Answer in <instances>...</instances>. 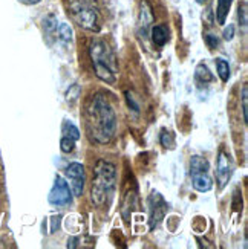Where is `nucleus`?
<instances>
[{"label": "nucleus", "instance_id": "f257e3e1", "mask_svg": "<svg viewBox=\"0 0 248 249\" xmlns=\"http://www.w3.org/2000/svg\"><path fill=\"white\" fill-rule=\"evenodd\" d=\"M86 128L91 139L98 144H107L116 130V116L109 100L98 93L86 107Z\"/></svg>", "mask_w": 248, "mask_h": 249}, {"label": "nucleus", "instance_id": "f03ea898", "mask_svg": "<svg viewBox=\"0 0 248 249\" xmlns=\"http://www.w3.org/2000/svg\"><path fill=\"white\" fill-rule=\"evenodd\" d=\"M116 187V168L107 160H98L94 168L91 197L96 207L109 205Z\"/></svg>", "mask_w": 248, "mask_h": 249}, {"label": "nucleus", "instance_id": "7ed1b4c3", "mask_svg": "<svg viewBox=\"0 0 248 249\" xmlns=\"http://www.w3.org/2000/svg\"><path fill=\"white\" fill-rule=\"evenodd\" d=\"M89 55L96 77L107 84H115L118 77V60L112 48L106 41L95 38L89 45Z\"/></svg>", "mask_w": 248, "mask_h": 249}, {"label": "nucleus", "instance_id": "20e7f679", "mask_svg": "<svg viewBox=\"0 0 248 249\" xmlns=\"http://www.w3.org/2000/svg\"><path fill=\"white\" fill-rule=\"evenodd\" d=\"M69 9L74 20L77 23L89 31H100V23H98V14L94 5L88 0H71L69 2Z\"/></svg>", "mask_w": 248, "mask_h": 249}, {"label": "nucleus", "instance_id": "39448f33", "mask_svg": "<svg viewBox=\"0 0 248 249\" xmlns=\"http://www.w3.org/2000/svg\"><path fill=\"white\" fill-rule=\"evenodd\" d=\"M190 175L193 188L199 193H207L213 188L211 178L209 176V160L201 156H193L190 160Z\"/></svg>", "mask_w": 248, "mask_h": 249}, {"label": "nucleus", "instance_id": "423d86ee", "mask_svg": "<svg viewBox=\"0 0 248 249\" xmlns=\"http://www.w3.org/2000/svg\"><path fill=\"white\" fill-rule=\"evenodd\" d=\"M48 200L54 207H64V205H69L72 202V194H71L69 185L63 178L60 176L56 178L54 187L48 196Z\"/></svg>", "mask_w": 248, "mask_h": 249}, {"label": "nucleus", "instance_id": "0eeeda50", "mask_svg": "<svg viewBox=\"0 0 248 249\" xmlns=\"http://www.w3.org/2000/svg\"><path fill=\"white\" fill-rule=\"evenodd\" d=\"M149 211H150V228H156V226L163 222L164 215L167 213V203L164 199L159 196L158 193H152L149 197Z\"/></svg>", "mask_w": 248, "mask_h": 249}, {"label": "nucleus", "instance_id": "6e6552de", "mask_svg": "<svg viewBox=\"0 0 248 249\" xmlns=\"http://www.w3.org/2000/svg\"><path fill=\"white\" fill-rule=\"evenodd\" d=\"M64 173H66V178L71 182L74 196H81L84 190V167L80 162H72L64 170Z\"/></svg>", "mask_w": 248, "mask_h": 249}, {"label": "nucleus", "instance_id": "1a4fd4ad", "mask_svg": "<svg viewBox=\"0 0 248 249\" xmlns=\"http://www.w3.org/2000/svg\"><path fill=\"white\" fill-rule=\"evenodd\" d=\"M231 168L233 167H231L230 156L225 153L224 150H221L218 155V162H216V182H218L219 190H222L225 185H227V182L230 180Z\"/></svg>", "mask_w": 248, "mask_h": 249}, {"label": "nucleus", "instance_id": "9d476101", "mask_svg": "<svg viewBox=\"0 0 248 249\" xmlns=\"http://www.w3.org/2000/svg\"><path fill=\"white\" fill-rule=\"evenodd\" d=\"M153 23V14H152V8L146 2H141V11H139V20H138V28H139V34L146 36L147 31L152 28Z\"/></svg>", "mask_w": 248, "mask_h": 249}, {"label": "nucleus", "instance_id": "9b49d317", "mask_svg": "<svg viewBox=\"0 0 248 249\" xmlns=\"http://www.w3.org/2000/svg\"><path fill=\"white\" fill-rule=\"evenodd\" d=\"M150 36H152V41L158 48H163L169 41V31L164 25H156L150 28Z\"/></svg>", "mask_w": 248, "mask_h": 249}, {"label": "nucleus", "instance_id": "f8f14e48", "mask_svg": "<svg viewBox=\"0 0 248 249\" xmlns=\"http://www.w3.org/2000/svg\"><path fill=\"white\" fill-rule=\"evenodd\" d=\"M233 0H218V6H216V21L218 25L224 26L225 21H227L230 8H231Z\"/></svg>", "mask_w": 248, "mask_h": 249}, {"label": "nucleus", "instance_id": "ddd939ff", "mask_svg": "<svg viewBox=\"0 0 248 249\" xmlns=\"http://www.w3.org/2000/svg\"><path fill=\"white\" fill-rule=\"evenodd\" d=\"M54 34H57V37L63 41V43H69L72 41V29L68 23H63V21H58L56 29L52 31Z\"/></svg>", "mask_w": 248, "mask_h": 249}, {"label": "nucleus", "instance_id": "4468645a", "mask_svg": "<svg viewBox=\"0 0 248 249\" xmlns=\"http://www.w3.org/2000/svg\"><path fill=\"white\" fill-rule=\"evenodd\" d=\"M195 78L199 81V83H210V81H213V75H211V72L209 71V68L206 66L204 63H201V64H198V68H196V71H195Z\"/></svg>", "mask_w": 248, "mask_h": 249}, {"label": "nucleus", "instance_id": "2eb2a0df", "mask_svg": "<svg viewBox=\"0 0 248 249\" xmlns=\"http://www.w3.org/2000/svg\"><path fill=\"white\" fill-rule=\"evenodd\" d=\"M216 69H218L219 78L224 83H227L229 78H230V66H229V63L225 61V60H222V58H216Z\"/></svg>", "mask_w": 248, "mask_h": 249}, {"label": "nucleus", "instance_id": "dca6fc26", "mask_svg": "<svg viewBox=\"0 0 248 249\" xmlns=\"http://www.w3.org/2000/svg\"><path fill=\"white\" fill-rule=\"evenodd\" d=\"M61 130H63L64 136H68V138H71L74 141H78L80 139V130L75 127L71 121H64Z\"/></svg>", "mask_w": 248, "mask_h": 249}, {"label": "nucleus", "instance_id": "f3484780", "mask_svg": "<svg viewBox=\"0 0 248 249\" xmlns=\"http://www.w3.org/2000/svg\"><path fill=\"white\" fill-rule=\"evenodd\" d=\"M60 148L63 153H71V151H74V148H75V141L68 136H63L60 141Z\"/></svg>", "mask_w": 248, "mask_h": 249}, {"label": "nucleus", "instance_id": "a211bd4d", "mask_svg": "<svg viewBox=\"0 0 248 249\" xmlns=\"http://www.w3.org/2000/svg\"><path fill=\"white\" fill-rule=\"evenodd\" d=\"M161 144H163L164 147H173L175 145V138L173 135H172L170 132H167V130H163V133H161Z\"/></svg>", "mask_w": 248, "mask_h": 249}, {"label": "nucleus", "instance_id": "6ab92c4d", "mask_svg": "<svg viewBox=\"0 0 248 249\" xmlns=\"http://www.w3.org/2000/svg\"><path fill=\"white\" fill-rule=\"evenodd\" d=\"M242 112H244V121L247 123L248 116H247V112H248V88L244 86L242 88Z\"/></svg>", "mask_w": 248, "mask_h": 249}, {"label": "nucleus", "instance_id": "aec40b11", "mask_svg": "<svg viewBox=\"0 0 248 249\" xmlns=\"http://www.w3.org/2000/svg\"><path fill=\"white\" fill-rule=\"evenodd\" d=\"M206 41H207V45L213 49V48H216L218 46V38L216 37H213L211 34H209V36H206Z\"/></svg>", "mask_w": 248, "mask_h": 249}, {"label": "nucleus", "instance_id": "412c9836", "mask_svg": "<svg viewBox=\"0 0 248 249\" xmlns=\"http://www.w3.org/2000/svg\"><path fill=\"white\" fill-rule=\"evenodd\" d=\"M233 36H234V26H233V25H230L227 29L224 31V38H225V40H231V38H233Z\"/></svg>", "mask_w": 248, "mask_h": 249}, {"label": "nucleus", "instance_id": "4be33fe9", "mask_svg": "<svg viewBox=\"0 0 248 249\" xmlns=\"http://www.w3.org/2000/svg\"><path fill=\"white\" fill-rule=\"evenodd\" d=\"M20 3H23V5H37V3H40L41 0H19Z\"/></svg>", "mask_w": 248, "mask_h": 249}, {"label": "nucleus", "instance_id": "5701e85b", "mask_svg": "<svg viewBox=\"0 0 248 249\" xmlns=\"http://www.w3.org/2000/svg\"><path fill=\"white\" fill-rule=\"evenodd\" d=\"M196 2H198V3H204V2H206V0H196Z\"/></svg>", "mask_w": 248, "mask_h": 249}]
</instances>
